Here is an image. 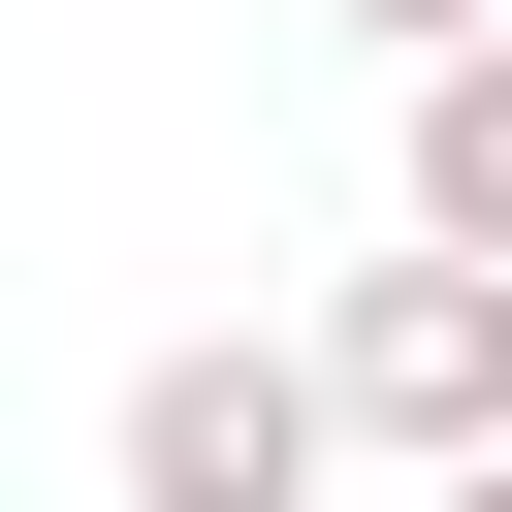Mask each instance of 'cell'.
<instances>
[{
  "label": "cell",
  "instance_id": "6da1fadb",
  "mask_svg": "<svg viewBox=\"0 0 512 512\" xmlns=\"http://www.w3.org/2000/svg\"><path fill=\"white\" fill-rule=\"evenodd\" d=\"M96 480L128 512H320L352 480V416H320V320L256 352V320H192V352H128V416H96Z\"/></svg>",
  "mask_w": 512,
  "mask_h": 512
},
{
  "label": "cell",
  "instance_id": "7a4b0ae2",
  "mask_svg": "<svg viewBox=\"0 0 512 512\" xmlns=\"http://www.w3.org/2000/svg\"><path fill=\"white\" fill-rule=\"evenodd\" d=\"M320 416H352V448H416V480H448V448H512V256H448V224H416V256H352V288H320Z\"/></svg>",
  "mask_w": 512,
  "mask_h": 512
},
{
  "label": "cell",
  "instance_id": "3957f363",
  "mask_svg": "<svg viewBox=\"0 0 512 512\" xmlns=\"http://www.w3.org/2000/svg\"><path fill=\"white\" fill-rule=\"evenodd\" d=\"M384 160H416L448 256H512V32H416V128H384Z\"/></svg>",
  "mask_w": 512,
  "mask_h": 512
},
{
  "label": "cell",
  "instance_id": "277c9868",
  "mask_svg": "<svg viewBox=\"0 0 512 512\" xmlns=\"http://www.w3.org/2000/svg\"><path fill=\"white\" fill-rule=\"evenodd\" d=\"M352 32H384V64H416V32H512V0H352Z\"/></svg>",
  "mask_w": 512,
  "mask_h": 512
},
{
  "label": "cell",
  "instance_id": "5b68a950",
  "mask_svg": "<svg viewBox=\"0 0 512 512\" xmlns=\"http://www.w3.org/2000/svg\"><path fill=\"white\" fill-rule=\"evenodd\" d=\"M448 512H512V448H448Z\"/></svg>",
  "mask_w": 512,
  "mask_h": 512
}]
</instances>
